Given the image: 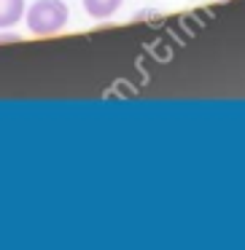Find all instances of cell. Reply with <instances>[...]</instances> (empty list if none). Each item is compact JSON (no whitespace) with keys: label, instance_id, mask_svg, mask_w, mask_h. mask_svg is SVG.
Segmentation results:
<instances>
[{"label":"cell","instance_id":"obj_3","mask_svg":"<svg viewBox=\"0 0 245 250\" xmlns=\"http://www.w3.org/2000/svg\"><path fill=\"white\" fill-rule=\"evenodd\" d=\"M121 3H124V0H84V8H87L89 17L105 19V17H111V14L119 11Z\"/></svg>","mask_w":245,"mask_h":250},{"label":"cell","instance_id":"obj_1","mask_svg":"<svg viewBox=\"0 0 245 250\" xmlns=\"http://www.w3.org/2000/svg\"><path fill=\"white\" fill-rule=\"evenodd\" d=\"M30 33L35 35H51L60 33L70 19V8L65 0H35L30 11H24Z\"/></svg>","mask_w":245,"mask_h":250},{"label":"cell","instance_id":"obj_4","mask_svg":"<svg viewBox=\"0 0 245 250\" xmlns=\"http://www.w3.org/2000/svg\"><path fill=\"white\" fill-rule=\"evenodd\" d=\"M0 41H19V35H14V33L11 35H0Z\"/></svg>","mask_w":245,"mask_h":250},{"label":"cell","instance_id":"obj_2","mask_svg":"<svg viewBox=\"0 0 245 250\" xmlns=\"http://www.w3.org/2000/svg\"><path fill=\"white\" fill-rule=\"evenodd\" d=\"M24 0H0V30L14 27L19 19H24Z\"/></svg>","mask_w":245,"mask_h":250}]
</instances>
